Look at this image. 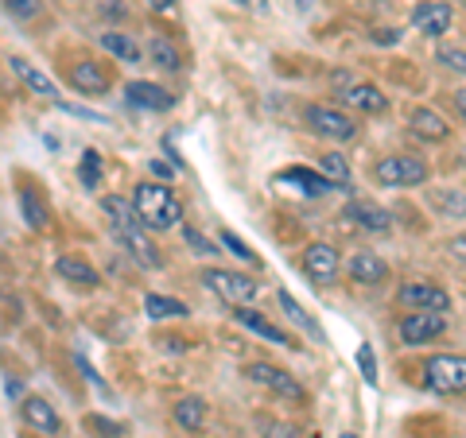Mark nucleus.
Listing matches in <instances>:
<instances>
[{"label": "nucleus", "instance_id": "4be33fe9", "mask_svg": "<svg viewBox=\"0 0 466 438\" xmlns=\"http://www.w3.org/2000/svg\"><path fill=\"white\" fill-rule=\"evenodd\" d=\"M412 133L420 136V140H431V144H443L447 136H451V128H447V121L435 109H412Z\"/></svg>", "mask_w": 466, "mask_h": 438}, {"label": "nucleus", "instance_id": "20e7f679", "mask_svg": "<svg viewBox=\"0 0 466 438\" xmlns=\"http://www.w3.org/2000/svg\"><path fill=\"white\" fill-rule=\"evenodd\" d=\"M202 284H207L218 299H226L229 306H245L260 295V284L245 272H229V268H207L202 272Z\"/></svg>", "mask_w": 466, "mask_h": 438}, {"label": "nucleus", "instance_id": "cd10ccee", "mask_svg": "<svg viewBox=\"0 0 466 438\" xmlns=\"http://www.w3.org/2000/svg\"><path fill=\"white\" fill-rule=\"evenodd\" d=\"M148 58H152V66L167 70V75H171V70H179V63H183L179 51H175V43L167 35H152L148 39Z\"/></svg>", "mask_w": 466, "mask_h": 438}, {"label": "nucleus", "instance_id": "c9c22d12", "mask_svg": "<svg viewBox=\"0 0 466 438\" xmlns=\"http://www.w3.org/2000/svg\"><path fill=\"white\" fill-rule=\"evenodd\" d=\"M97 12H101V16H106V20H125V5H121V0H97Z\"/></svg>", "mask_w": 466, "mask_h": 438}, {"label": "nucleus", "instance_id": "a18cd8bd", "mask_svg": "<svg viewBox=\"0 0 466 438\" xmlns=\"http://www.w3.org/2000/svg\"><path fill=\"white\" fill-rule=\"evenodd\" d=\"M339 438H358V434H354V431H342V434H339Z\"/></svg>", "mask_w": 466, "mask_h": 438}, {"label": "nucleus", "instance_id": "c03bdc74", "mask_svg": "<svg viewBox=\"0 0 466 438\" xmlns=\"http://www.w3.org/2000/svg\"><path fill=\"white\" fill-rule=\"evenodd\" d=\"M455 105H459V113H462V121H466V90H459V94H455Z\"/></svg>", "mask_w": 466, "mask_h": 438}, {"label": "nucleus", "instance_id": "f257e3e1", "mask_svg": "<svg viewBox=\"0 0 466 438\" xmlns=\"http://www.w3.org/2000/svg\"><path fill=\"white\" fill-rule=\"evenodd\" d=\"M101 210H106V217H109L113 237L121 241L128 253H133L137 264H140V268H159V248L152 244L148 225L140 222V214H137L133 202H125V198L109 194V198H101Z\"/></svg>", "mask_w": 466, "mask_h": 438}, {"label": "nucleus", "instance_id": "473e14b6", "mask_svg": "<svg viewBox=\"0 0 466 438\" xmlns=\"http://www.w3.org/2000/svg\"><path fill=\"white\" fill-rule=\"evenodd\" d=\"M218 241H222V248H229V253L238 256V260H245V264H257V253H253V248L245 244L241 237H233L229 229H222V237H218Z\"/></svg>", "mask_w": 466, "mask_h": 438}, {"label": "nucleus", "instance_id": "bb28decb", "mask_svg": "<svg viewBox=\"0 0 466 438\" xmlns=\"http://www.w3.org/2000/svg\"><path fill=\"white\" fill-rule=\"evenodd\" d=\"M101 47H106L113 58H121V63H140V43L125 32H106L101 35Z\"/></svg>", "mask_w": 466, "mask_h": 438}, {"label": "nucleus", "instance_id": "1a4fd4ad", "mask_svg": "<svg viewBox=\"0 0 466 438\" xmlns=\"http://www.w3.org/2000/svg\"><path fill=\"white\" fill-rule=\"evenodd\" d=\"M400 342L404 345H428L447 333V314H431V311H408L400 318Z\"/></svg>", "mask_w": 466, "mask_h": 438}, {"label": "nucleus", "instance_id": "2f4dec72", "mask_svg": "<svg viewBox=\"0 0 466 438\" xmlns=\"http://www.w3.org/2000/svg\"><path fill=\"white\" fill-rule=\"evenodd\" d=\"M354 361H358V373H361V381H366L370 388H377V353H373V345H370V342H361V345H358Z\"/></svg>", "mask_w": 466, "mask_h": 438}, {"label": "nucleus", "instance_id": "7ed1b4c3", "mask_svg": "<svg viewBox=\"0 0 466 438\" xmlns=\"http://www.w3.org/2000/svg\"><path fill=\"white\" fill-rule=\"evenodd\" d=\"M424 384L440 396H462L466 392V357L462 353H435L424 361Z\"/></svg>", "mask_w": 466, "mask_h": 438}, {"label": "nucleus", "instance_id": "9d476101", "mask_svg": "<svg viewBox=\"0 0 466 438\" xmlns=\"http://www.w3.org/2000/svg\"><path fill=\"white\" fill-rule=\"evenodd\" d=\"M299 260H303V272H308L315 284H334V280H339V272H342L339 253H334L330 244H323V241H315V244L303 248Z\"/></svg>", "mask_w": 466, "mask_h": 438}, {"label": "nucleus", "instance_id": "a19ab883", "mask_svg": "<svg viewBox=\"0 0 466 438\" xmlns=\"http://www.w3.org/2000/svg\"><path fill=\"white\" fill-rule=\"evenodd\" d=\"M144 5H148L152 12H171V8H175V0H144Z\"/></svg>", "mask_w": 466, "mask_h": 438}, {"label": "nucleus", "instance_id": "6e6552de", "mask_svg": "<svg viewBox=\"0 0 466 438\" xmlns=\"http://www.w3.org/2000/svg\"><path fill=\"white\" fill-rule=\"evenodd\" d=\"M245 376H249L253 384L260 388H268L276 392V396H284V400H303V384L291 376L288 369H280V364H268V361H253V364H245Z\"/></svg>", "mask_w": 466, "mask_h": 438}, {"label": "nucleus", "instance_id": "58836bf2", "mask_svg": "<svg viewBox=\"0 0 466 438\" xmlns=\"http://www.w3.org/2000/svg\"><path fill=\"white\" fill-rule=\"evenodd\" d=\"M187 241H191V244L198 248V253H202V256H214V244H210L207 237H198V233H195V229H187Z\"/></svg>", "mask_w": 466, "mask_h": 438}, {"label": "nucleus", "instance_id": "412c9836", "mask_svg": "<svg viewBox=\"0 0 466 438\" xmlns=\"http://www.w3.org/2000/svg\"><path fill=\"white\" fill-rule=\"evenodd\" d=\"M276 183L280 186H299V194H308V198H319V194L330 191V183L323 179V174L308 171V167H288V171L276 174Z\"/></svg>", "mask_w": 466, "mask_h": 438}, {"label": "nucleus", "instance_id": "39448f33", "mask_svg": "<svg viewBox=\"0 0 466 438\" xmlns=\"http://www.w3.org/2000/svg\"><path fill=\"white\" fill-rule=\"evenodd\" d=\"M428 164L416 155H385L373 164V179L381 186H420L428 183Z\"/></svg>", "mask_w": 466, "mask_h": 438}, {"label": "nucleus", "instance_id": "dca6fc26", "mask_svg": "<svg viewBox=\"0 0 466 438\" xmlns=\"http://www.w3.org/2000/svg\"><path fill=\"white\" fill-rule=\"evenodd\" d=\"M20 419L27 423L32 431H39V434H58V412L55 407L43 400V396H27V400H20Z\"/></svg>", "mask_w": 466, "mask_h": 438}, {"label": "nucleus", "instance_id": "a878e982", "mask_svg": "<svg viewBox=\"0 0 466 438\" xmlns=\"http://www.w3.org/2000/svg\"><path fill=\"white\" fill-rule=\"evenodd\" d=\"M319 174L330 183V186H350V159L342 152H327V155H319Z\"/></svg>", "mask_w": 466, "mask_h": 438}, {"label": "nucleus", "instance_id": "7c9ffc66", "mask_svg": "<svg viewBox=\"0 0 466 438\" xmlns=\"http://www.w3.org/2000/svg\"><path fill=\"white\" fill-rule=\"evenodd\" d=\"M280 306H284V311H288V318H291V323H299L303 330H308V333H311V338H323V330H319V323H315V318H311L308 311H303V306H299L296 299H291V295H288V291H280Z\"/></svg>", "mask_w": 466, "mask_h": 438}, {"label": "nucleus", "instance_id": "b1692460", "mask_svg": "<svg viewBox=\"0 0 466 438\" xmlns=\"http://www.w3.org/2000/svg\"><path fill=\"white\" fill-rule=\"evenodd\" d=\"M171 412H175V423H179L183 431H202V423H207V400L202 396H183Z\"/></svg>", "mask_w": 466, "mask_h": 438}, {"label": "nucleus", "instance_id": "0eeeda50", "mask_svg": "<svg viewBox=\"0 0 466 438\" xmlns=\"http://www.w3.org/2000/svg\"><path fill=\"white\" fill-rule=\"evenodd\" d=\"M397 303L404 306V311H431V314H447L451 311V295H447L440 284H431V280L404 284L397 291Z\"/></svg>", "mask_w": 466, "mask_h": 438}, {"label": "nucleus", "instance_id": "e433bc0d", "mask_svg": "<svg viewBox=\"0 0 466 438\" xmlns=\"http://www.w3.org/2000/svg\"><path fill=\"white\" fill-rule=\"evenodd\" d=\"M5 396H8L12 403H16V400H27V396H24V381H20L16 373H5Z\"/></svg>", "mask_w": 466, "mask_h": 438}, {"label": "nucleus", "instance_id": "4468645a", "mask_svg": "<svg viewBox=\"0 0 466 438\" xmlns=\"http://www.w3.org/2000/svg\"><path fill=\"white\" fill-rule=\"evenodd\" d=\"M109 82H113V75L97 58H82V63L70 66V85H75L78 94H106Z\"/></svg>", "mask_w": 466, "mask_h": 438}, {"label": "nucleus", "instance_id": "9b49d317", "mask_svg": "<svg viewBox=\"0 0 466 438\" xmlns=\"http://www.w3.org/2000/svg\"><path fill=\"white\" fill-rule=\"evenodd\" d=\"M451 20H455V12L443 0H420L412 8V27H420V35H447L451 32Z\"/></svg>", "mask_w": 466, "mask_h": 438}, {"label": "nucleus", "instance_id": "37998d69", "mask_svg": "<svg viewBox=\"0 0 466 438\" xmlns=\"http://www.w3.org/2000/svg\"><path fill=\"white\" fill-rule=\"evenodd\" d=\"M245 8H253V12H268V0H245Z\"/></svg>", "mask_w": 466, "mask_h": 438}, {"label": "nucleus", "instance_id": "79ce46f5", "mask_svg": "<svg viewBox=\"0 0 466 438\" xmlns=\"http://www.w3.org/2000/svg\"><path fill=\"white\" fill-rule=\"evenodd\" d=\"M152 171L159 174V179H171V174H175V171H171L167 164H159V159H152Z\"/></svg>", "mask_w": 466, "mask_h": 438}, {"label": "nucleus", "instance_id": "423d86ee", "mask_svg": "<svg viewBox=\"0 0 466 438\" xmlns=\"http://www.w3.org/2000/svg\"><path fill=\"white\" fill-rule=\"evenodd\" d=\"M303 124H308L315 136H327V140H339V144L358 136V124L334 105H308L303 109Z\"/></svg>", "mask_w": 466, "mask_h": 438}, {"label": "nucleus", "instance_id": "4c0bfd02", "mask_svg": "<svg viewBox=\"0 0 466 438\" xmlns=\"http://www.w3.org/2000/svg\"><path fill=\"white\" fill-rule=\"evenodd\" d=\"M447 253L459 260V264H466V233H459V237H451L447 241Z\"/></svg>", "mask_w": 466, "mask_h": 438}, {"label": "nucleus", "instance_id": "a211bd4d", "mask_svg": "<svg viewBox=\"0 0 466 438\" xmlns=\"http://www.w3.org/2000/svg\"><path fill=\"white\" fill-rule=\"evenodd\" d=\"M233 318H238V323H241L245 330H253V333H260V338H268L272 345H288V349H296V342H291L280 326H272L260 311H249V306H233Z\"/></svg>", "mask_w": 466, "mask_h": 438}, {"label": "nucleus", "instance_id": "c85d7f7f", "mask_svg": "<svg viewBox=\"0 0 466 438\" xmlns=\"http://www.w3.org/2000/svg\"><path fill=\"white\" fill-rule=\"evenodd\" d=\"M20 214H24V222H27V229H35V233H43L47 229V206L39 202V194L35 191H20Z\"/></svg>", "mask_w": 466, "mask_h": 438}, {"label": "nucleus", "instance_id": "c756f323", "mask_svg": "<svg viewBox=\"0 0 466 438\" xmlns=\"http://www.w3.org/2000/svg\"><path fill=\"white\" fill-rule=\"evenodd\" d=\"M78 179L86 191H97V183H101V152L97 148H86L82 159H78Z\"/></svg>", "mask_w": 466, "mask_h": 438}, {"label": "nucleus", "instance_id": "aec40b11", "mask_svg": "<svg viewBox=\"0 0 466 438\" xmlns=\"http://www.w3.org/2000/svg\"><path fill=\"white\" fill-rule=\"evenodd\" d=\"M8 66H12V75H20V78H24V85H27L32 94L47 97V101H58V85H55L47 75H43L39 66L27 63V58H16V55H12V58H8Z\"/></svg>", "mask_w": 466, "mask_h": 438}, {"label": "nucleus", "instance_id": "6ab92c4d", "mask_svg": "<svg viewBox=\"0 0 466 438\" xmlns=\"http://www.w3.org/2000/svg\"><path fill=\"white\" fill-rule=\"evenodd\" d=\"M339 97L346 101V105H354L358 113H385V109H389V97L377 90L373 82H354V85H350V90H342Z\"/></svg>", "mask_w": 466, "mask_h": 438}, {"label": "nucleus", "instance_id": "72a5a7b5", "mask_svg": "<svg viewBox=\"0 0 466 438\" xmlns=\"http://www.w3.org/2000/svg\"><path fill=\"white\" fill-rule=\"evenodd\" d=\"M5 8H8L12 20H35L39 12H43L39 0H5Z\"/></svg>", "mask_w": 466, "mask_h": 438}, {"label": "nucleus", "instance_id": "ddd939ff", "mask_svg": "<svg viewBox=\"0 0 466 438\" xmlns=\"http://www.w3.org/2000/svg\"><path fill=\"white\" fill-rule=\"evenodd\" d=\"M125 97H128V105L148 109V113H167L175 105L171 90H164V85H156V82H128L125 85Z\"/></svg>", "mask_w": 466, "mask_h": 438}, {"label": "nucleus", "instance_id": "49530a36", "mask_svg": "<svg viewBox=\"0 0 466 438\" xmlns=\"http://www.w3.org/2000/svg\"><path fill=\"white\" fill-rule=\"evenodd\" d=\"M296 5H299V8H308V5H311V0H296Z\"/></svg>", "mask_w": 466, "mask_h": 438}, {"label": "nucleus", "instance_id": "2eb2a0df", "mask_svg": "<svg viewBox=\"0 0 466 438\" xmlns=\"http://www.w3.org/2000/svg\"><path fill=\"white\" fill-rule=\"evenodd\" d=\"M346 217H350V222H354L358 229H366V233H389V225H392L389 210H381V206H377V202H370V198L346 202Z\"/></svg>", "mask_w": 466, "mask_h": 438}, {"label": "nucleus", "instance_id": "f3484780", "mask_svg": "<svg viewBox=\"0 0 466 438\" xmlns=\"http://www.w3.org/2000/svg\"><path fill=\"white\" fill-rule=\"evenodd\" d=\"M346 272H350V280L354 284H366V287H377V284L389 280V264L377 253H354L350 256V264H346Z\"/></svg>", "mask_w": 466, "mask_h": 438}, {"label": "nucleus", "instance_id": "5701e85b", "mask_svg": "<svg viewBox=\"0 0 466 438\" xmlns=\"http://www.w3.org/2000/svg\"><path fill=\"white\" fill-rule=\"evenodd\" d=\"M428 202L435 210H440L443 217H455V222H462L466 217V191H455V186H440V191H428Z\"/></svg>", "mask_w": 466, "mask_h": 438}, {"label": "nucleus", "instance_id": "f8f14e48", "mask_svg": "<svg viewBox=\"0 0 466 438\" xmlns=\"http://www.w3.org/2000/svg\"><path fill=\"white\" fill-rule=\"evenodd\" d=\"M55 272H58V280H66L70 287H78V291H94V287L101 284L97 268H94L86 256H75V253L58 256V260H55Z\"/></svg>", "mask_w": 466, "mask_h": 438}, {"label": "nucleus", "instance_id": "f03ea898", "mask_svg": "<svg viewBox=\"0 0 466 438\" xmlns=\"http://www.w3.org/2000/svg\"><path fill=\"white\" fill-rule=\"evenodd\" d=\"M133 206L140 214V222L148 225L152 233L175 229L183 222V202L175 198V191H171V186H164V183H140L137 194H133Z\"/></svg>", "mask_w": 466, "mask_h": 438}, {"label": "nucleus", "instance_id": "393cba45", "mask_svg": "<svg viewBox=\"0 0 466 438\" xmlns=\"http://www.w3.org/2000/svg\"><path fill=\"white\" fill-rule=\"evenodd\" d=\"M144 314L156 318V323H164V318H187L191 311H187V303H179V299H167V295L148 291V295H144Z\"/></svg>", "mask_w": 466, "mask_h": 438}, {"label": "nucleus", "instance_id": "f704fd0d", "mask_svg": "<svg viewBox=\"0 0 466 438\" xmlns=\"http://www.w3.org/2000/svg\"><path fill=\"white\" fill-rule=\"evenodd\" d=\"M435 58H440L447 70H459V75H466V51L462 47H440V51H435Z\"/></svg>", "mask_w": 466, "mask_h": 438}, {"label": "nucleus", "instance_id": "ea45409f", "mask_svg": "<svg viewBox=\"0 0 466 438\" xmlns=\"http://www.w3.org/2000/svg\"><path fill=\"white\" fill-rule=\"evenodd\" d=\"M373 43H381V47H385V43H389V47H397L400 32H397V27H389V32H385V27H381V32H373Z\"/></svg>", "mask_w": 466, "mask_h": 438}]
</instances>
